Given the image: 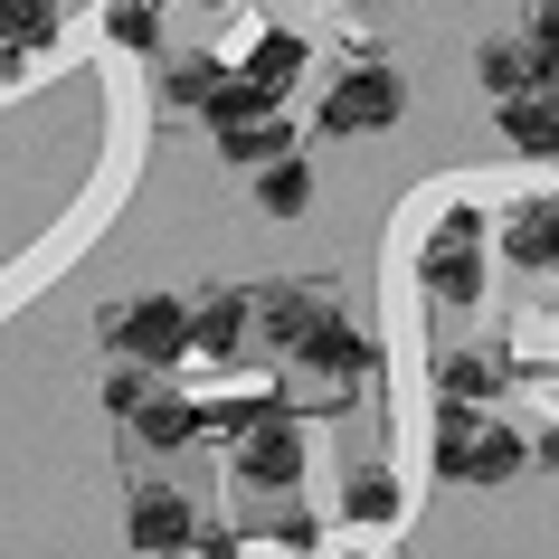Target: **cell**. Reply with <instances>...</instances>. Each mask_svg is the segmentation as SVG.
Instances as JSON below:
<instances>
[{
  "label": "cell",
  "instance_id": "9c48e42d",
  "mask_svg": "<svg viewBox=\"0 0 559 559\" xmlns=\"http://www.w3.org/2000/svg\"><path fill=\"white\" fill-rule=\"evenodd\" d=\"M502 257L512 265H559V200H512L502 209Z\"/></svg>",
  "mask_w": 559,
  "mask_h": 559
},
{
  "label": "cell",
  "instance_id": "30bf717a",
  "mask_svg": "<svg viewBox=\"0 0 559 559\" xmlns=\"http://www.w3.org/2000/svg\"><path fill=\"white\" fill-rule=\"evenodd\" d=\"M323 313H332V304L313 295V285H265V304H257V323H265V342H275V352H304Z\"/></svg>",
  "mask_w": 559,
  "mask_h": 559
},
{
  "label": "cell",
  "instance_id": "d6986e66",
  "mask_svg": "<svg viewBox=\"0 0 559 559\" xmlns=\"http://www.w3.org/2000/svg\"><path fill=\"white\" fill-rule=\"evenodd\" d=\"M493 380H502V370L484 352H445L437 360V389H445V399H493Z\"/></svg>",
  "mask_w": 559,
  "mask_h": 559
},
{
  "label": "cell",
  "instance_id": "3957f363",
  "mask_svg": "<svg viewBox=\"0 0 559 559\" xmlns=\"http://www.w3.org/2000/svg\"><path fill=\"white\" fill-rule=\"evenodd\" d=\"M417 285L445 304H474L484 295V209H445L437 237L417 247Z\"/></svg>",
  "mask_w": 559,
  "mask_h": 559
},
{
  "label": "cell",
  "instance_id": "277c9868",
  "mask_svg": "<svg viewBox=\"0 0 559 559\" xmlns=\"http://www.w3.org/2000/svg\"><path fill=\"white\" fill-rule=\"evenodd\" d=\"M399 115H408V76H399V67H342L332 95H323V133H342V143L389 133Z\"/></svg>",
  "mask_w": 559,
  "mask_h": 559
},
{
  "label": "cell",
  "instance_id": "484cf974",
  "mask_svg": "<svg viewBox=\"0 0 559 559\" xmlns=\"http://www.w3.org/2000/svg\"><path fill=\"white\" fill-rule=\"evenodd\" d=\"M531 48L550 58V86H559V0H540V10H531Z\"/></svg>",
  "mask_w": 559,
  "mask_h": 559
},
{
  "label": "cell",
  "instance_id": "cb8c5ba5",
  "mask_svg": "<svg viewBox=\"0 0 559 559\" xmlns=\"http://www.w3.org/2000/svg\"><path fill=\"white\" fill-rule=\"evenodd\" d=\"M105 408H115V417H143V408H152V389H143V360H133V370H105Z\"/></svg>",
  "mask_w": 559,
  "mask_h": 559
},
{
  "label": "cell",
  "instance_id": "603a6c76",
  "mask_svg": "<svg viewBox=\"0 0 559 559\" xmlns=\"http://www.w3.org/2000/svg\"><path fill=\"white\" fill-rule=\"evenodd\" d=\"M257 417H265V399H209V408H200V427H209V437H247Z\"/></svg>",
  "mask_w": 559,
  "mask_h": 559
},
{
  "label": "cell",
  "instance_id": "2e32d148",
  "mask_svg": "<svg viewBox=\"0 0 559 559\" xmlns=\"http://www.w3.org/2000/svg\"><path fill=\"white\" fill-rule=\"evenodd\" d=\"M200 115H209V123H218V133H228V123H257V115H275V95H265V86H257V76H247V67H228V86L209 95Z\"/></svg>",
  "mask_w": 559,
  "mask_h": 559
},
{
  "label": "cell",
  "instance_id": "ba28073f",
  "mask_svg": "<svg viewBox=\"0 0 559 559\" xmlns=\"http://www.w3.org/2000/svg\"><path fill=\"white\" fill-rule=\"evenodd\" d=\"M295 360H304V370H323L332 389H352V380H360V370H370L380 352H370V332H352L342 313H323V323H313V342H304Z\"/></svg>",
  "mask_w": 559,
  "mask_h": 559
},
{
  "label": "cell",
  "instance_id": "e0dca14e",
  "mask_svg": "<svg viewBox=\"0 0 559 559\" xmlns=\"http://www.w3.org/2000/svg\"><path fill=\"white\" fill-rule=\"evenodd\" d=\"M0 38H10V48H48V38H58V0H0Z\"/></svg>",
  "mask_w": 559,
  "mask_h": 559
},
{
  "label": "cell",
  "instance_id": "44dd1931",
  "mask_svg": "<svg viewBox=\"0 0 559 559\" xmlns=\"http://www.w3.org/2000/svg\"><path fill=\"white\" fill-rule=\"evenodd\" d=\"M105 38H115V48H152V38H162L152 0H105Z\"/></svg>",
  "mask_w": 559,
  "mask_h": 559
},
{
  "label": "cell",
  "instance_id": "4fadbf2b",
  "mask_svg": "<svg viewBox=\"0 0 559 559\" xmlns=\"http://www.w3.org/2000/svg\"><path fill=\"white\" fill-rule=\"evenodd\" d=\"M247 76H257L265 95H285V86L304 76V38H295V29H265L257 48H247Z\"/></svg>",
  "mask_w": 559,
  "mask_h": 559
},
{
  "label": "cell",
  "instance_id": "ac0fdd59",
  "mask_svg": "<svg viewBox=\"0 0 559 559\" xmlns=\"http://www.w3.org/2000/svg\"><path fill=\"white\" fill-rule=\"evenodd\" d=\"M218 86H228V67H218V58H180V67H162V95H171V105H209Z\"/></svg>",
  "mask_w": 559,
  "mask_h": 559
},
{
  "label": "cell",
  "instance_id": "d4e9b609",
  "mask_svg": "<svg viewBox=\"0 0 559 559\" xmlns=\"http://www.w3.org/2000/svg\"><path fill=\"white\" fill-rule=\"evenodd\" d=\"M265 531H275V540H285V550H313V512H304V502H275V512H265Z\"/></svg>",
  "mask_w": 559,
  "mask_h": 559
},
{
  "label": "cell",
  "instance_id": "5b68a950",
  "mask_svg": "<svg viewBox=\"0 0 559 559\" xmlns=\"http://www.w3.org/2000/svg\"><path fill=\"white\" fill-rule=\"evenodd\" d=\"M295 474H304V427L285 408H265L257 427L237 437V484H275V493H285Z\"/></svg>",
  "mask_w": 559,
  "mask_h": 559
},
{
  "label": "cell",
  "instance_id": "5bb4252c",
  "mask_svg": "<svg viewBox=\"0 0 559 559\" xmlns=\"http://www.w3.org/2000/svg\"><path fill=\"white\" fill-rule=\"evenodd\" d=\"M257 200H265V218H295V209L313 200V171H304L295 152H275V162L257 171Z\"/></svg>",
  "mask_w": 559,
  "mask_h": 559
},
{
  "label": "cell",
  "instance_id": "9a60e30c",
  "mask_svg": "<svg viewBox=\"0 0 559 559\" xmlns=\"http://www.w3.org/2000/svg\"><path fill=\"white\" fill-rule=\"evenodd\" d=\"M285 143H295V133H285L275 115H257V123H228V133H218V152H228L237 171H265V162H275Z\"/></svg>",
  "mask_w": 559,
  "mask_h": 559
},
{
  "label": "cell",
  "instance_id": "4316f807",
  "mask_svg": "<svg viewBox=\"0 0 559 559\" xmlns=\"http://www.w3.org/2000/svg\"><path fill=\"white\" fill-rule=\"evenodd\" d=\"M20 58H29V48H10V38H0V76H20Z\"/></svg>",
  "mask_w": 559,
  "mask_h": 559
},
{
  "label": "cell",
  "instance_id": "f1b7e54d",
  "mask_svg": "<svg viewBox=\"0 0 559 559\" xmlns=\"http://www.w3.org/2000/svg\"><path fill=\"white\" fill-rule=\"evenodd\" d=\"M200 10H228V0H200Z\"/></svg>",
  "mask_w": 559,
  "mask_h": 559
},
{
  "label": "cell",
  "instance_id": "7c38bea8",
  "mask_svg": "<svg viewBox=\"0 0 559 559\" xmlns=\"http://www.w3.org/2000/svg\"><path fill=\"white\" fill-rule=\"evenodd\" d=\"M502 143L512 152H559V86L502 95Z\"/></svg>",
  "mask_w": 559,
  "mask_h": 559
},
{
  "label": "cell",
  "instance_id": "6da1fadb",
  "mask_svg": "<svg viewBox=\"0 0 559 559\" xmlns=\"http://www.w3.org/2000/svg\"><path fill=\"white\" fill-rule=\"evenodd\" d=\"M531 465V437H512L502 417H474V399H445L437 417V474L445 484H512Z\"/></svg>",
  "mask_w": 559,
  "mask_h": 559
},
{
  "label": "cell",
  "instance_id": "7a4b0ae2",
  "mask_svg": "<svg viewBox=\"0 0 559 559\" xmlns=\"http://www.w3.org/2000/svg\"><path fill=\"white\" fill-rule=\"evenodd\" d=\"M105 342H115L123 360H143V370H171L180 352H200V342H190V304H180V295L105 304Z\"/></svg>",
  "mask_w": 559,
  "mask_h": 559
},
{
  "label": "cell",
  "instance_id": "8992f818",
  "mask_svg": "<svg viewBox=\"0 0 559 559\" xmlns=\"http://www.w3.org/2000/svg\"><path fill=\"white\" fill-rule=\"evenodd\" d=\"M133 550H143V559L200 550V512H190L171 484H143V493H133Z\"/></svg>",
  "mask_w": 559,
  "mask_h": 559
},
{
  "label": "cell",
  "instance_id": "ffe728a7",
  "mask_svg": "<svg viewBox=\"0 0 559 559\" xmlns=\"http://www.w3.org/2000/svg\"><path fill=\"white\" fill-rule=\"evenodd\" d=\"M133 427H143V445H190V437H209V427H200V408H180V399H152V408L133 417Z\"/></svg>",
  "mask_w": 559,
  "mask_h": 559
},
{
  "label": "cell",
  "instance_id": "7402d4cb",
  "mask_svg": "<svg viewBox=\"0 0 559 559\" xmlns=\"http://www.w3.org/2000/svg\"><path fill=\"white\" fill-rule=\"evenodd\" d=\"M342 512H352V522H389V512H399V484H389V474H352V484H342Z\"/></svg>",
  "mask_w": 559,
  "mask_h": 559
},
{
  "label": "cell",
  "instance_id": "52a82bcc",
  "mask_svg": "<svg viewBox=\"0 0 559 559\" xmlns=\"http://www.w3.org/2000/svg\"><path fill=\"white\" fill-rule=\"evenodd\" d=\"M247 332H257V295H237V285H209V295L190 304V342H200L209 360H237V352H247Z\"/></svg>",
  "mask_w": 559,
  "mask_h": 559
},
{
  "label": "cell",
  "instance_id": "8fae6325",
  "mask_svg": "<svg viewBox=\"0 0 559 559\" xmlns=\"http://www.w3.org/2000/svg\"><path fill=\"white\" fill-rule=\"evenodd\" d=\"M474 76L493 95H531V86H550V58H540L531 38H484V48H474Z\"/></svg>",
  "mask_w": 559,
  "mask_h": 559
},
{
  "label": "cell",
  "instance_id": "83f0119b",
  "mask_svg": "<svg viewBox=\"0 0 559 559\" xmlns=\"http://www.w3.org/2000/svg\"><path fill=\"white\" fill-rule=\"evenodd\" d=\"M540 465H550V474H559V437H540Z\"/></svg>",
  "mask_w": 559,
  "mask_h": 559
}]
</instances>
